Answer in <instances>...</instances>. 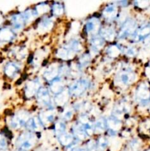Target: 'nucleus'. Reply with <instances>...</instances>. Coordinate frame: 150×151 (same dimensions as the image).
I'll use <instances>...</instances> for the list:
<instances>
[{
  "instance_id": "nucleus-29",
  "label": "nucleus",
  "mask_w": 150,
  "mask_h": 151,
  "mask_svg": "<svg viewBox=\"0 0 150 151\" xmlns=\"http://www.w3.org/2000/svg\"><path fill=\"white\" fill-rule=\"evenodd\" d=\"M121 52V49L118 45H111L107 49V54L108 55L109 57L113 58L118 57Z\"/></svg>"
},
{
  "instance_id": "nucleus-1",
  "label": "nucleus",
  "mask_w": 150,
  "mask_h": 151,
  "mask_svg": "<svg viewBox=\"0 0 150 151\" xmlns=\"http://www.w3.org/2000/svg\"><path fill=\"white\" fill-rule=\"evenodd\" d=\"M37 142V137L33 132H24L18 137L16 145L22 151L31 150Z\"/></svg>"
},
{
  "instance_id": "nucleus-27",
  "label": "nucleus",
  "mask_w": 150,
  "mask_h": 151,
  "mask_svg": "<svg viewBox=\"0 0 150 151\" xmlns=\"http://www.w3.org/2000/svg\"><path fill=\"white\" fill-rule=\"evenodd\" d=\"M94 132L97 134H101L104 132L107 129V123H106V119L104 118H99L97 119L94 124Z\"/></svg>"
},
{
  "instance_id": "nucleus-44",
  "label": "nucleus",
  "mask_w": 150,
  "mask_h": 151,
  "mask_svg": "<svg viewBox=\"0 0 150 151\" xmlns=\"http://www.w3.org/2000/svg\"><path fill=\"white\" fill-rule=\"evenodd\" d=\"M53 151H57V150H53Z\"/></svg>"
},
{
  "instance_id": "nucleus-28",
  "label": "nucleus",
  "mask_w": 150,
  "mask_h": 151,
  "mask_svg": "<svg viewBox=\"0 0 150 151\" xmlns=\"http://www.w3.org/2000/svg\"><path fill=\"white\" fill-rule=\"evenodd\" d=\"M67 47L69 49L72 50L74 52L77 53L81 52V50H82V44L80 43V41L77 39H73L71 41H70L68 44Z\"/></svg>"
},
{
  "instance_id": "nucleus-31",
  "label": "nucleus",
  "mask_w": 150,
  "mask_h": 151,
  "mask_svg": "<svg viewBox=\"0 0 150 151\" xmlns=\"http://www.w3.org/2000/svg\"><path fill=\"white\" fill-rule=\"evenodd\" d=\"M140 147H141V142H140V141L137 139H134L131 140L128 143L124 151H138Z\"/></svg>"
},
{
  "instance_id": "nucleus-33",
  "label": "nucleus",
  "mask_w": 150,
  "mask_h": 151,
  "mask_svg": "<svg viewBox=\"0 0 150 151\" xmlns=\"http://www.w3.org/2000/svg\"><path fill=\"white\" fill-rule=\"evenodd\" d=\"M108 146V141L104 137H101L96 143V151H105Z\"/></svg>"
},
{
  "instance_id": "nucleus-39",
  "label": "nucleus",
  "mask_w": 150,
  "mask_h": 151,
  "mask_svg": "<svg viewBox=\"0 0 150 151\" xmlns=\"http://www.w3.org/2000/svg\"><path fill=\"white\" fill-rule=\"evenodd\" d=\"M124 53L128 57H134L137 54V50L133 47H129L125 50Z\"/></svg>"
},
{
  "instance_id": "nucleus-30",
  "label": "nucleus",
  "mask_w": 150,
  "mask_h": 151,
  "mask_svg": "<svg viewBox=\"0 0 150 151\" xmlns=\"http://www.w3.org/2000/svg\"><path fill=\"white\" fill-rule=\"evenodd\" d=\"M54 132L57 137L63 134V133L66 132V125L65 123V121L59 120L56 122L54 125Z\"/></svg>"
},
{
  "instance_id": "nucleus-32",
  "label": "nucleus",
  "mask_w": 150,
  "mask_h": 151,
  "mask_svg": "<svg viewBox=\"0 0 150 151\" xmlns=\"http://www.w3.org/2000/svg\"><path fill=\"white\" fill-rule=\"evenodd\" d=\"M51 10L52 11V13L56 16H60L63 14L64 13V7L62 4L59 2H56L51 6Z\"/></svg>"
},
{
  "instance_id": "nucleus-17",
  "label": "nucleus",
  "mask_w": 150,
  "mask_h": 151,
  "mask_svg": "<svg viewBox=\"0 0 150 151\" xmlns=\"http://www.w3.org/2000/svg\"><path fill=\"white\" fill-rule=\"evenodd\" d=\"M50 91L54 94H58L64 90V83L60 77H57L52 81H51L50 83Z\"/></svg>"
},
{
  "instance_id": "nucleus-41",
  "label": "nucleus",
  "mask_w": 150,
  "mask_h": 151,
  "mask_svg": "<svg viewBox=\"0 0 150 151\" xmlns=\"http://www.w3.org/2000/svg\"><path fill=\"white\" fill-rule=\"evenodd\" d=\"M67 151H87L85 147H76V146L71 145L68 147Z\"/></svg>"
},
{
  "instance_id": "nucleus-42",
  "label": "nucleus",
  "mask_w": 150,
  "mask_h": 151,
  "mask_svg": "<svg viewBox=\"0 0 150 151\" xmlns=\"http://www.w3.org/2000/svg\"><path fill=\"white\" fill-rule=\"evenodd\" d=\"M3 21H4V19H3V16H2V15H1V13H0V25H1V24L3 23Z\"/></svg>"
},
{
  "instance_id": "nucleus-19",
  "label": "nucleus",
  "mask_w": 150,
  "mask_h": 151,
  "mask_svg": "<svg viewBox=\"0 0 150 151\" xmlns=\"http://www.w3.org/2000/svg\"><path fill=\"white\" fill-rule=\"evenodd\" d=\"M100 36L107 41H113L116 37V31L112 27H106L100 29Z\"/></svg>"
},
{
  "instance_id": "nucleus-23",
  "label": "nucleus",
  "mask_w": 150,
  "mask_h": 151,
  "mask_svg": "<svg viewBox=\"0 0 150 151\" xmlns=\"http://www.w3.org/2000/svg\"><path fill=\"white\" fill-rule=\"evenodd\" d=\"M104 41H105L100 35H97L95 36H93L91 40V47L93 51L95 52H99L104 47Z\"/></svg>"
},
{
  "instance_id": "nucleus-21",
  "label": "nucleus",
  "mask_w": 150,
  "mask_h": 151,
  "mask_svg": "<svg viewBox=\"0 0 150 151\" xmlns=\"http://www.w3.org/2000/svg\"><path fill=\"white\" fill-rule=\"evenodd\" d=\"M76 53L74 52L71 49L66 47H61L57 52V56L62 60H71L75 56Z\"/></svg>"
},
{
  "instance_id": "nucleus-7",
  "label": "nucleus",
  "mask_w": 150,
  "mask_h": 151,
  "mask_svg": "<svg viewBox=\"0 0 150 151\" xmlns=\"http://www.w3.org/2000/svg\"><path fill=\"white\" fill-rule=\"evenodd\" d=\"M100 27H101V22L97 17L91 18L87 21L85 24V30L87 34L91 35L92 37L97 35V33L100 31Z\"/></svg>"
},
{
  "instance_id": "nucleus-5",
  "label": "nucleus",
  "mask_w": 150,
  "mask_h": 151,
  "mask_svg": "<svg viewBox=\"0 0 150 151\" xmlns=\"http://www.w3.org/2000/svg\"><path fill=\"white\" fill-rule=\"evenodd\" d=\"M137 31V24L133 19H127L122 24L121 30L118 35V38L124 39L130 35H134Z\"/></svg>"
},
{
  "instance_id": "nucleus-8",
  "label": "nucleus",
  "mask_w": 150,
  "mask_h": 151,
  "mask_svg": "<svg viewBox=\"0 0 150 151\" xmlns=\"http://www.w3.org/2000/svg\"><path fill=\"white\" fill-rule=\"evenodd\" d=\"M37 99L40 105L44 107H49L51 103L50 91L48 88L41 87L37 93Z\"/></svg>"
},
{
  "instance_id": "nucleus-3",
  "label": "nucleus",
  "mask_w": 150,
  "mask_h": 151,
  "mask_svg": "<svg viewBox=\"0 0 150 151\" xmlns=\"http://www.w3.org/2000/svg\"><path fill=\"white\" fill-rule=\"evenodd\" d=\"M90 87V81L86 78H81L75 81L69 88L70 95L79 97L83 94Z\"/></svg>"
},
{
  "instance_id": "nucleus-35",
  "label": "nucleus",
  "mask_w": 150,
  "mask_h": 151,
  "mask_svg": "<svg viewBox=\"0 0 150 151\" xmlns=\"http://www.w3.org/2000/svg\"><path fill=\"white\" fill-rule=\"evenodd\" d=\"M24 16L25 21H26V24L29 23L31 21L33 20L35 17H37V14L35 13L34 10H27L23 13Z\"/></svg>"
},
{
  "instance_id": "nucleus-12",
  "label": "nucleus",
  "mask_w": 150,
  "mask_h": 151,
  "mask_svg": "<svg viewBox=\"0 0 150 151\" xmlns=\"http://www.w3.org/2000/svg\"><path fill=\"white\" fill-rule=\"evenodd\" d=\"M55 111L53 109H47L45 111H42L39 114L38 118L41 120L43 125H48L54 121L55 118Z\"/></svg>"
},
{
  "instance_id": "nucleus-11",
  "label": "nucleus",
  "mask_w": 150,
  "mask_h": 151,
  "mask_svg": "<svg viewBox=\"0 0 150 151\" xmlns=\"http://www.w3.org/2000/svg\"><path fill=\"white\" fill-rule=\"evenodd\" d=\"M107 123V129L109 130L112 134H116L119 130H121L122 126V122L120 119L114 116H111L106 119Z\"/></svg>"
},
{
  "instance_id": "nucleus-38",
  "label": "nucleus",
  "mask_w": 150,
  "mask_h": 151,
  "mask_svg": "<svg viewBox=\"0 0 150 151\" xmlns=\"http://www.w3.org/2000/svg\"><path fill=\"white\" fill-rule=\"evenodd\" d=\"M7 149V141L5 137L0 134V150H5Z\"/></svg>"
},
{
  "instance_id": "nucleus-24",
  "label": "nucleus",
  "mask_w": 150,
  "mask_h": 151,
  "mask_svg": "<svg viewBox=\"0 0 150 151\" xmlns=\"http://www.w3.org/2000/svg\"><path fill=\"white\" fill-rule=\"evenodd\" d=\"M57 139H58L59 142L60 143L61 145L64 146V147H69L74 144V137L66 131V132L63 133V134L59 136Z\"/></svg>"
},
{
  "instance_id": "nucleus-13",
  "label": "nucleus",
  "mask_w": 150,
  "mask_h": 151,
  "mask_svg": "<svg viewBox=\"0 0 150 151\" xmlns=\"http://www.w3.org/2000/svg\"><path fill=\"white\" fill-rule=\"evenodd\" d=\"M20 69L21 66L18 63H16V62H8L5 65V66H4V72L6 76H7L8 78H13L16 77V75L19 74Z\"/></svg>"
},
{
  "instance_id": "nucleus-18",
  "label": "nucleus",
  "mask_w": 150,
  "mask_h": 151,
  "mask_svg": "<svg viewBox=\"0 0 150 151\" xmlns=\"http://www.w3.org/2000/svg\"><path fill=\"white\" fill-rule=\"evenodd\" d=\"M60 74V67L56 65H51L46 69L44 73V76L47 81H52L55 78H57Z\"/></svg>"
},
{
  "instance_id": "nucleus-16",
  "label": "nucleus",
  "mask_w": 150,
  "mask_h": 151,
  "mask_svg": "<svg viewBox=\"0 0 150 151\" xmlns=\"http://www.w3.org/2000/svg\"><path fill=\"white\" fill-rule=\"evenodd\" d=\"M16 34L13 29L9 27H2L0 29V41L10 42L15 38Z\"/></svg>"
},
{
  "instance_id": "nucleus-10",
  "label": "nucleus",
  "mask_w": 150,
  "mask_h": 151,
  "mask_svg": "<svg viewBox=\"0 0 150 151\" xmlns=\"http://www.w3.org/2000/svg\"><path fill=\"white\" fill-rule=\"evenodd\" d=\"M41 88V82L38 79L29 81L25 86V94H26V97L30 98V97H33L34 95L37 94Z\"/></svg>"
},
{
  "instance_id": "nucleus-25",
  "label": "nucleus",
  "mask_w": 150,
  "mask_h": 151,
  "mask_svg": "<svg viewBox=\"0 0 150 151\" xmlns=\"http://www.w3.org/2000/svg\"><path fill=\"white\" fill-rule=\"evenodd\" d=\"M149 35H150V26L146 25L136 31L135 35H133V40L135 41H140Z\"/></svg>"
},
{
  "instance_id": "nucleus-36",
  "label": "nucleus",
  "mask_w": 150,
  "mask_h": 151,
  "mask_svg": "<svg viewBox=\"0 0 150 151\" xmlns=\"http://www.w3.org/2000/svg\"><path fill=\"white\" fill-rule=\"evenodd\" d=\"M91 62V55L89 54H83L79 58V65L81 67H86Z\"/></svg>"
},
{
  "instance_id": "nucleus-43",
  "label": "nucleus",
  "mask_w": 150,
  "mask_h": 151,
  "mask_svg": "<svg viewBox=\"0 0 150 151\" xmlns=\"http://www.w3.org/2000/svg\"><path fill=\"white\" fill-rule=\"evenodd\" d=\"M146 151H150V149H149V150H146Z\"/></svg>"
},
{
  "instance_id": "nucleus-14",
  "label": "nucleus",
  "mask_w": 150,
  "mask_h": 151,
  "mask_svg": "<svg viewBox=\"0 0 150 151\" xmlns=\"http://www.w3.org/2000/svg\"><path fill=\"white\" fill-rule=\"evenodd\" d=\"M10 21L15 30H21L26 24V21L23 13H16L13 15L10 18Z\"/></svg>"
},
{
  "instance_id": "nucleus-20",
  "label": "nucleus",
  "mask_w": 150,
  "mask_h": 151,
  "mask_svg": "<svg viewBox=\"0 0 150 151\" xmlns=\"http://www.w3.org/2000/svg\"><path fill=\"white\" fill-rule=\"evenodd\" d=\"M72 129H73V136L76 139L81 141V140H85V139L88 138V136L87 135L82 125L79 122L74 125Z\"/></svg>"
},
{
  "instance_id": "nucleus-6",
  "label": "nucleus",
  "mask_w": 150,
  "mask_h": 151,
  "mask_svg": "<svg viewBox=\"0 0 150 151\" xmlns=\"http://www.w3.org/2000/svg\"><path fill=\"white\" fill-rule=\"evenodd\" d=\"M136 100L141 105H146L150 100V90L146 84L142 83L137 88L135 93Z\"/></svg>"
},
{
  "instance_id": "nucleus-2",
  "label": "nucleus",
  "mask_w": 150,
  "mask_h": 151,
  "mask_svg": "<svg viewBox=\"0 0 150 151\" xmlns=\"http://www.w3.org/2000/svg\"><path fill=\"white\" fill-rule=\"evenodd\" d=\"M136 75L133 72L128 69L121 71L116 77V83L119 86L126 87L132 84L135 81Z\"/></svg>"
},
{
  "instance_id": "nucleus-26",
  "label": "nucleus",
  "mask_w": 150,
  "mask_h": 151,
  "mask_svg": "<svg viewBox=\"0 0 150 151\" xmlns=\"http://www.w3.org/2000/svg\"><path fill=\"white\" fill-rule=\"evenodd\" d=\"M53 24H54V22L52 19L49 17L44 18L39 23L38 29L41 32H47V31L51 29Z\"/></svg>"
},
{
  "instance_id": "nucleus-37",
  "label": "nucleus",
  "mask_w": 150,
  "mask_h": 151,
  "mask_svg": "<svg viewBox=\"0 0 150 151\" xmlns=\"http://www.w3.org/2000/svg\"><path fill=\"white\" fill-rule=\"evenodd\" d=\"M74 116V111L72 109H66L63 113V120L70 121Z\"/></svg>"
},
{
  "instance_id": "nucleus-15",
  "label": "nucleus",
  "mask_w": 150,
  "mask_h": 151,
  "mask_svg": "<svg viewBox=\"0 0 150 151\" xmlns=\"http://www.w3.org/2000/svg\"><path fill=\"white\" fill-rule=\"evenodd\" d=\"M26 127L31 132L34 133L42 131L43 128H44V125L41 123L39 118L37 117V116H35V117L29 118V119L26 122Z\"/></svg>"
},
{
  "instance_id": "nucleus-9",
  "label": "nucleus",
  "mask_w": 150,
  "mask_h": 151,
  "mask_svg": "<svg viewBox=\"0 0 150 151\" xmlns=\"http://www.w3.org/2000/svg\"><path fill=\"white\" fill-rule=\"evenodd\" d=\"M119 14L118 6L114 4H110L106 6L102 11V16L107 22H110L116 20Z\"/></svg>"
},
{
  "instance_id": "nucleus-4",
  "label": "nucleus",
  "mask_w": 150,
  "mask_h": 151,
  "mask_svg": "<svg viewBox=\"0 0 150 151\" xmlns=\"http://www.w3.org/2000/svg\"><path fill=\"white\" fill-rule=\"evenodd\" d=\"M29 118V112L26 111H20L11 118L10 122V127L13 129H20L24 126H26V122Z\"/></svg>"
},
{
  "instance_id": "nucleus-22",
  "label": "nucleus",
  "mask_w": 150,
  "mask_h": 151,
  "mask_svg": "<svg viewBox=\"0 0 150 151\" xmlns=\"http://www.w3.org/2000/svg\"><path fill=\"white\" fill-rule=\"evenodd\" d=\"M70 97V93L68 88H64L63 91L57 94L54 98V103L58 106H63L66 104Z\"/></svg>"
},
{
  "instance_id": "nucleus-40",
  "label": "nucleus",
  "mask_w": 150,
  "mask_h": 151,
  "mask_svg": "<svg viewBox=\"0 0 150 151\" xmlns=\"http://www.w3.org/2000/svg\"><path fill=\"white\" fill-rule=\"evenodd\" d=\"M85 148L87 151H96V143L94 141L88 142Z\"/></svg>"
},
{
  "instance_id": "nucleus-34",
  "label": "nucleus",
  "mask_w": 150,
  "mask_h": 151,
  "mask_svg": "<svg viewBox=\"0 0 150 151\" xmlns=\"http://www.w3.org/2000/svg\"><path fill=\"white\" fill-rule=\"evenodd\" d=\"M50 7L46 3H41V4H38V5L35 7V12L37 14V16H39V15L44 14V13H47V12L49 10Z\"/></svg>"
}]
</instances>
